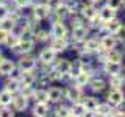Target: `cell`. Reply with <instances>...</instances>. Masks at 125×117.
Returning a JSON list of instances; mask_svg holds the SVG:
<instances>
[{"instance_id": "obj_1", "label": "cell", "mask_w": 125, "mask_h": 117, "mask_svg": "<svg viewBox=\"0 0 125 117\" xmlns=\"http://www.w3.org/2000/svg\"><path fill=\"white\" fill-rule=\"evenodd\" d=\"M50 16H52V10L44 0H34L33 5H31V19L36 20L38 23H42L49 20Z\"/></svg>"}, {"instance_id": "obj_2", "label": "cell", "mask_w": 125, "mask_h": 117, "mask_svg": "<svg viewBox=\"0 0 125 117\" xmlns=\"http://www.w3.org/2000/svg\"><path fill=\"white\" fill-rule=\"evenodd\" d=\"M16 64L21 67L23 72H33L38 67V58L33 53H25V55H19L16 56Z\"/></svg>"}, {"instance_id": "obj_3", "label": "cell", "mask_w": 125, "mask_h": 117, "mask_svg": "<svg viewBox=\"0 0 125 117\" xmlns=\"http://www.w3.org/2000/svg\"><path fill=\"white\" fill-rule=\"evenodd\" d=\"M49 31H50V38H67L69 36L67 22L61 20V19H52Z\"/></svg>"}, {"instance_id": "obj_4", "label": "cell", "mask_w": 125, "mask_h": 117, "mask_svg": "<svg viewBox=\"0 0 125 117\" xmlns=\"http://www.w3.org/2000/svg\"><path fill=\"white\" fill-rule=\"evenodd\" d=\"M36 45H38V44L34 42V39H23V38H21V39H19V42H17V45H16L10 53L13 55L14 58L19 56V55L33 53L34 49H36Z\"/></svg>"}, {"instance_id": "obj_5", "label": "cell", "mask_w": 125, "mask_h": 117, "mask_svg": "<svg viewBox=\"0 0 125 117\" xmlns=\"http://www.w3.org/2000/svg\"><path fill=\"white\" fill-rule=\"evenodd\" d=\"M89 34H91V30H89L88 23L70 27L69 28V41L70 42H83Z\"/></svg>"}, {"instance_id": "obj_6", "label": "cell", "mask_w": 125, "mask_h": 117, "mask_svg": "<svg viewBox=\"0 0 125 117\" xmlns=\"http://www.w3.org/2000/svg\"><path fill=\"white\" fill-rule=\"evenodd\" d=\"M58 56H60V55H56L55 50L50 49L47 44H44V47H42V49L38 52V55H36L38 64H41V66H52Z\"/></svg>"}, {"instance_id": "obj_7", "label": "cell", "mask_w": 125, "mask_h": 117, "mask_svg": "<svg viewBox=\"0 0 125 117\" xmlns=\"http://www.w3.org/2000/svg\"><path fill=\"white\" fill-rule=\"evenodd\" d=\"M30 114L34 117H47L52 116V105L49 101H31Z\"/></svg>"}, {"instance_id": "obj_8", "label": "cell", "mask_w": 125, "mask_h": 117, "mask_svg": "<svg viewBox=\"0 0 125 117\" xmlns=\"http://www.w3.org/2000/svg\"><path fill=\"white\" fill-rule=\"evenodd\" d=\"M84 95V89L78 88V86L69 83L64 86V101L73 103V101H80Z\"/></svg>"}, {"instance_id": "obj_9", "label": "cell", "mask_w": 125, "mask_h": 117, "mask_svg": "<svg viewBox=\"0 0 125 117\" xmlns=\"http://www.w3.org/2000/svg\"><path fill=\"white\" fill-rule=\"evenodd\" d=\"M30 105H31V100L28 98V97L22 95L21 92L14 94L13 101H11V108H13L17 114H23L25 111H28V109H30Z\"/></svg>"}, {"instance_id": "obj_10", "label": "cell", "mask_w": 125, "mask_h": 117, "mask_svg": "<svg viewBox=\"0 0 125 117\" xmlns=\"http://www.w3.org/2000/svg\"><path fill=\"white\" fill-rule=\"evenodd\" d=\"M47 98L50 105H58L64 101V86H56L55 83L50 84L47 88Z\"/></svg>"}, {"instance_id": "obj_11", "label": "cell", "mask_w": 125, "mask_h": 117, "mask_svg": "<svg viewBox=\"0 0 125 117\" xmlns=\"http://www.w3.org/2000/svg\"><path fill=\"white\" fill-rule=\"evenodd\" d=\"M47 45H49L50 49H53L56 55L61 56L62 53H66L69 50L70 41H69V36L67 38H50V41L47 42Z\"/></svg>"}, {"instance_id": "obj_12", "label": "cell", "mask_w": 125, "mask_h": 117, "mask_svg": "<svg viewBox=\"0 0 125 117\" xmlns=\"http://www.w3.org/2000/svg\"><path fill=\"white\" fill-rule=\"evenodd\" d=\"M113 108L116 106H122L125 103V91L124 89H109V92L106 94V100Z\"/></svg>"}, {"instance_id": "obj_13", "label": "cell", "mask_w": 125, "mask_h": 117, "mask_svg": "<svg viewBox=\"0 0 125 117\" xmlns=\"http://www.w3.org/2000/svg\"><path fill=\"white\" fill-rule=\"evenodd\" d=\"M16 67V58L11 55V56H6L3 55L0 58V78H5L10 75V72Z\"/></svg>"}, {"instance_id": "obj_14", "label": "cell", "mask_w": 125, "mask_h": 117, "mask_svg": "<svg viewBox=\"0 0 125 117\" xmlns=\"http://www.w3.org/2000/svg\"><path fill=\"white\" fill-rule=\"evenodd\" d=\"M100 66H102V70H103V73L106 77L116 75V73H122V70H124L122 62H114V61H108V59H105Z\"/></svg>"}, {"instance_id": "obj_15", "label": "cell", "mask_w": 125, "mask_h": 117, "mask_svg": "<svg viewBox=\"0 0 125 117\" xmlns=\"http://www.w3.org/2000/svg\"><path fill=\"white\" fill-rule=\"evenodd\" d=\"M70 66H72V61H70V59H67V58H60V56H58L56 59H55V62L52 64V69L61 77V75H66V73H69Z\"/></svg>"}, {"instance_id": "obj_16", "label": "cell", "mask_w": 125, "mask_h": 117, "mask_svg": "<svg viewBox=\"0 0 125 117\" xmlns=\"http://www.w3.org/2000/svg\"><path fill=\"white\" fill-rule=\"evenodd\" d=\"M117 44H119V41H117L116 36L111 34V33H103L100 36V47L105 52H108V50H111V49H116Z\"/></svg>"}, {"instance_id": "obj_17", "label": "cell", "mask_w": 125, "mask_h": 117, "mask_svg": "<svg viewBox=\"0 0 125 117\" xmlns=\"http://www.w3.org/2000/svg\"><path fill=\"white\" fill-rule=\"evenodd\" d=\"M88 88L91 89V92L94 94H100L103 92L105 89L108 88V83L105 78H99V77H91V80H89V84Z\"/></svg>"}, {"instance_id": "obj_18", "label": "cell", "mask_w": 125, "mask_h": 117, "mask_svg": "<svg viewBox=\"0 0 125 117\" xmlns=\"http://www.w3.org/2000/svg\"><path fill=\"white\" fill-rule=\"evenodd\" d=\"M91 77H92L91 72H88V70H81L78 75H75V77L72 78V81H70V83L78 86V88H81V89H86V88H88V84H89Z\"/></svg>"}, {"instance_id": "obj_19", "label": "cell", "mask_w": 125, "mask_h": 117, "mask_svg": "<svg viewBox=\"0 0 125 117\" xmlns=\"http://www.w3.org/2000/svg\"><path fill=\"white\" fill-rule=\"evenodd\" d=\"M108 88L109 89H125V75L122 73H116V75H109L108 80Z\"/></svg>"}, {"instance_id": "obj_20", "label": "cell", "mask_w": 125, "mask_h": 117, "mask_svg": "<svg viewBox=\"0 0 125 117\" xmlns=\"http://www.w3.org/2000/svg\"><path fill=\"white\" fill-rule=\"evenodd\" d=\"M122 23H124V22H122V20H120V19L116 16L114 19H111V20L105 22L99 31H102V33H111V34H114L116 31L120 28V25H122Z\"/></svg>"}, {"instance_id": "obj_21", "label": "cell", "mask_w": 125, "mask_h": 117, "mask_svg": "<svg viewBox=\"0 0 125 117\" xmlns=\"http://www.w3.org/2000/svg\"><path fill=\"white\" fill-rule=\"evenodd\" d=\"M33 39L36 44H47V42L50 41V31L47 28H41V27H36L34 28V33H33Z\"/></svg>"}, {"instance_id": "obj_22", "label": "cell", "mask_w": 125, "mask_h": 117, "mask_svg": "<svg viewBox=\"0 0 125 117\" xmlns=\"http://www.w3.org/2000/svg\"><path fill=\"white\" fill-rule=\"evenodd\" d=\"M97 16H99V19L105 23V22L111 20V19H114L116 16H117V11L111 10L108 5H103L102 8H97Z\"/></svg>"}, {"instance_id": "obj_23", "label": "cell", "mask_w": 125, "mask_h": 117, "mask_svg": "<svg viewBox=\"0 0 125 117\" xmlns=\"http://www.w3.org/2000/svg\"><path fill=\"white\" fill-rule=\"evenodd\" d=\"M111 109L113 106L108 103V101H103V103H99L95 108V111L91 112V116L94 117H109L111 116Z\"/></svg>"}, {"instance_id": "obj_24", "label": "cell", "mask_w": 125, "mask_h": 117, "mask_svg": "<svg viewBox=\"0 0 125 117\" xmlns=\"http://www.w3.org/2000/svg\"><path fill=\"white\" fill-rule=\"evenodd\" d=\"M2 88L6 89V91H10L11 94H17L21 91V83H19V80H13V78H2Z\"/></svg>"}, {"instance_id": "obj_25", "label": "cell", "mask_w": 125, "mask_h": 117, "mask_svg": "<svg viewBox=\"0 0 125 117\" xmlns=\"http://www.w3.org/2000/svg\"><path fill=\"white\" fill-rule=\"evenodd\" d=\"M81 103H83V106L84 109L88 111V116H91V112L95 111V108H97V105H99V101H97V98L94 95H83V98H81Z\"/></svg>"}, {"instance_id": "obj_26", "label": "cell", "mask_w": 125, "mask_h": 117, "mask_svg": "<svg viewBox=\"0 0 125 117\" xmlns=\"http://www.w3.org/2000/svg\"><path fill=\"white\" fill-rule=\"evenodd\" d=\"M36 72H22L21 78H19V83H21V86H36Z\"/></svg>"}, {"instance_id": "obj_27", "label": "cell", "mask_w": 125, "mask_h": 117, "mask_svg": "<svg viewBox=\"0 0 125 117\" xmlns=\"http://www.w3.org/2000/svg\"><path fill=\"white\" fill-rule=\"evenodd\" d=\"M86 116H88V111L84 109L81 100L70 103V117H86Z\"/></svg>"}, {"instance_id": "obj_28", "label": "cell", "mask_w": 125, "mask_h": 117, "mask_svg": "<svg viewBox=\"0 0 125 117\" xmlns=\"http://www.w3.org/2000/svg\"><path fill=\"white\" fill-rule=\"evenodd\" d=\"M31 101H49V98H47V88L36 86V88H34V91H33Z\"/></svg>"}, {"instance_id": "obj_29", "label": "cell", "mask_w": 125, "mask_h": 117, "mask_svg": "<svg viewBox=\"0 0 125 117\" xmlns=\"http://www.w3.org/2000/svg\"><path fill=\"white\" fill-rule=\"evenodd\" d=\"M14 94H11L10 91L3 89L0 86V106H11V101H13Z\"/></svg>"}, {"instance_id": "obj_30", "label": "cell", "mask_w": 125, "mask_h": 117, "mask_svg": "<svg viewBox=\"0 0 125 117\" xmlns=\"http://www.w3.org/2000/svg\"><path fill=\"white\" fill-rule=\"evenodd\" d=\"M105 59L114 61V62H122L124 61V53L120 52V50H117V49H111V50H108V52H106Z\"/></svg>"}, {"instance_id": "obj_31", "label": "cell", "mask_w": 125, "mask_h": 117, "mask_svg": "<svg viewBox=\"0 0 125 117\" xmlns=\"http://www.w3.org/2000/svg\"><path fill=\"white\" fill-rule=\"evenodd\" d=\"M19 39H21V38L14 36L13 33H8V36H6V39H5V42H3V49H5L6 52H11V50H13L14 47L17 45Z\"/></svg>"}, {"instance_id": "obj_32", "label": "cell", "mask_w": 125, "mask_h": 117, "mask_svg": "<svg viewBox=\"0 0 125 117\" xmlns=\"http://www.w3.org/2000/svg\"><path fill=\"white\" fill-rule=\"evenodd\" d=\"M16 22H17V20H16L14 17L8 16V17H5V19H2V20H0V28H3L6 33H11V30L14 28Z\"/></svg>"}, {"instance_id": "obj_33", "label": "cell", "mask_w": 125, "mask_h": 117, "mask_svg": "<svg viewBox=\"0 0 125 117\" xmlns=\"http://www.w3.org/2000/svg\"><path fill=\"white\" fill-rule=\"evenodd\" d=\"M13 10H14V6L11 5V2H0V20L8 17Z\"/></svg>"}, {"instance_id": "obj_34", "label": "cell", "mask_w": 125, "mask_h": 117, "mask_svg": "<svg viewBox=\"0 0 125 117\" xmlns=\"http://www.w3.org/2000/svg\"><path fill=\"white\" fill-rule=\"evenodd\" d=\"M10 2H11V5L14 8H25V6L33 5L34 0H10Z\"/></svg>"}, {"instance_id": "obj_35", "label": "cell", "mask_w": 125, "mask_h": 117, "mask_svg": "<svg viewBox=\"0 0 125 117\" xmlns=\"http://www.w3.org/2000/svg\"><path fill=\"white\" fill-rule=\"evenodd\" d=\"M105 5H108L111 10H114V11H119L120 8H124V0H106Z\"/></svg>"}, {"instance_id": "obj_36", "label": "cell", "mask_w": 125, "mask_h": 117, "mask_svg": "<svg viewBox=\"0 0 125 117\" xmlns=\"http://www.w3.org/2000/svg\"><path fill=\"white\" fill-rule=\"evenodd\" d=\"M6 36H8V33L3 28H0V45H2V47H3V42H5Z\"/></svg>"}, {"instance_id": "obj_37", "label": "cell", "mask_w": 125, "mask_h": 117, "mask_svg": "<svg viewBox=\"0 0 125 117\" xmlns=\"http://www.w3.org/2000/svg\"><path fill=\"white\" fill-rule=\"evenodd\" d=\"M89 2H91L92 5H95V6H97V5H99V3L102 2V0H89Z\"/></svg>"}, {"instance_id": "obj_38", "label": "cell", "mask_w": 125, "mask_h": 117, "mask_svg": "<svg viewBox=\"0 0 125 117\" xmlns=\"http://www.w3.org/2000/svg\"><path fill=\"white\" fill-rule=\"evenodd\" d=\"M3 55H5V49H3V47H2V45H0V58H2V56H3Z\"/></svg>"}, {"instance_id": "obj_39", "label": "cell", "mask_w": 125, "mask_h": 117, "mask_svg": "<svg viewBox=\"0 0 125 117\" xmlns=\"http://www.w3.org/2000/svg\"><path fill=\"white\" fill-rule=\"evenodd\" d=\"M122 72H124V75H125V66H124V70H122Z\"/></svg>"}, {"instance_id": "obj_40", "label": "cell", "mask_w": 125, "mask_h": 117, "mask_svg": "<svg viewBox=\"0 0 125 117\" xmlns=\"http://www.w3.org/2000/svg\"><path fill=\"white\" fill-rule=\"evenodd\" d=\"M0 2H10V0H0Z\"/></svg>"}, {"instance_id": "obj_41", "label": "cell", "mask_w": 125, "mask_h": 117, "mask_svg": "<svg viewBox=\"0 0 125 117\" xmlns=\"http://www.w3.org/2000/svg\"><path fill=\"white\" fill-rule=\"evenodd\" d=\"M124 49H125V42H124Z\"/></svg>"}, {"instance_id": "obj_42", "label": "cell", "mask_w": 125, "mask_h": 117, "mask_svg": "<svg viewBox=\"0 0 125 117\" xmlns=\"http://www.w3.org/2000/svg\"><path fill=\"white\" fill-rule=\"evenodd\" d=\"M124 6H125V2H124Z\"/></svg>"}]
</instances>
